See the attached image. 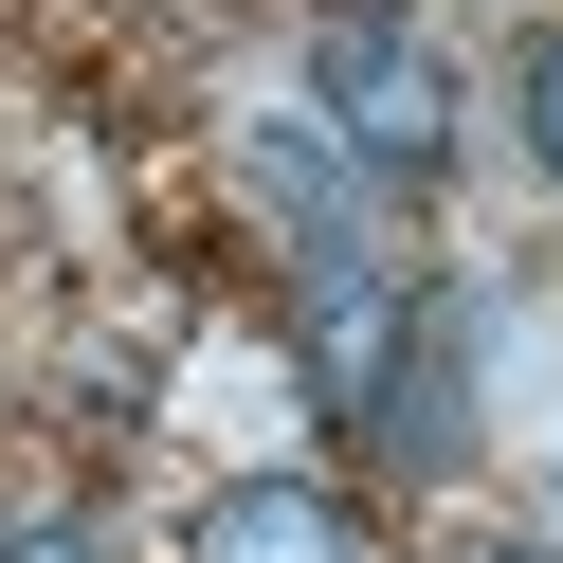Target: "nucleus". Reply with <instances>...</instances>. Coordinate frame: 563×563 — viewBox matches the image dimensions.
I'll list each match as a JSON object with an SVG mask.
<instances>
[{"mask_svg":"<svg viewBox=\"0 0 563 563\" xmlns=\"http://www.w3.org/2000/svg\"><path fill=\"white\" fill-rule=\"evenodd\" d=\"M309 128H328L364 183H437L454 164V74L418 19H382V0H345L328 37H309Z\"/></svg>","mask_w":563,"mask_h":563,"instance_id":"obj_1","label":"nucleus"},{"mask_svg":"<svg viewBox=\"0 0 563 563\" xmlns=\"http://www.w3.org/2000/svg\"><path fill=\"white\" fill-rule=\"evenodd\" d=\"M183 563H364V527H345L328 490H291V473H255V490H219V509L183 527Z\"/></svg>","mask_w":563,"mask_h":563,"instance_id":"obj_2","label":"nucleus"},{"mask_svg":"<svg viewBox=\"0 0 563 563\" xmlns=\"http://www.w3.org/2000/svg\"><path fill=\"white\" fill-rule=\"evenodd\" d=\"M255 200L309 236V255H345V236H364V164H345L309 110H291V128H255Z\"/></svg>","mask_w":563,"mask_h":563,"instance_id":"obj_3","label":"nucleus"},{"mask_svg":"<svg viewBox=\"0 0 563 563\" xmlns=\"http://www.w3.org/2000/svg\"><path fill=\"white\" fill-rule=\"evenodd\" d=\"M509 110H527V164L563 183V37H527V91H509Z\"/></svg>","mask_w":563,"mask_h":563,"instance_id":"obj_4","label":"nucleus"},{"mask_svg":"<svg viewBox=\"0 0 563 563\" xmlns=\"http://www.w3.org/2000/svg\"><path fill=\"white\" fill-rule=\"evenodd\" d=\"M0 563H91V527H19V545H0Z\"/></svg>","mask_w":563,"mask_h":563,"instance_id":"obj_5","label":"nucleus"},{"mask_svg":"<svg viewBox=\"0 0 563 563\" xmlns=\"http://www.w3.org/2000/svg\"><path fill=\"white\" fill-rule=\"evenodd\" d=\"M454 563H545V545H454Z\"/></svg>","mask_w":563,"mask_h":563,"instance_id":"obj_6","label":"nucleus"}]
</instances>
